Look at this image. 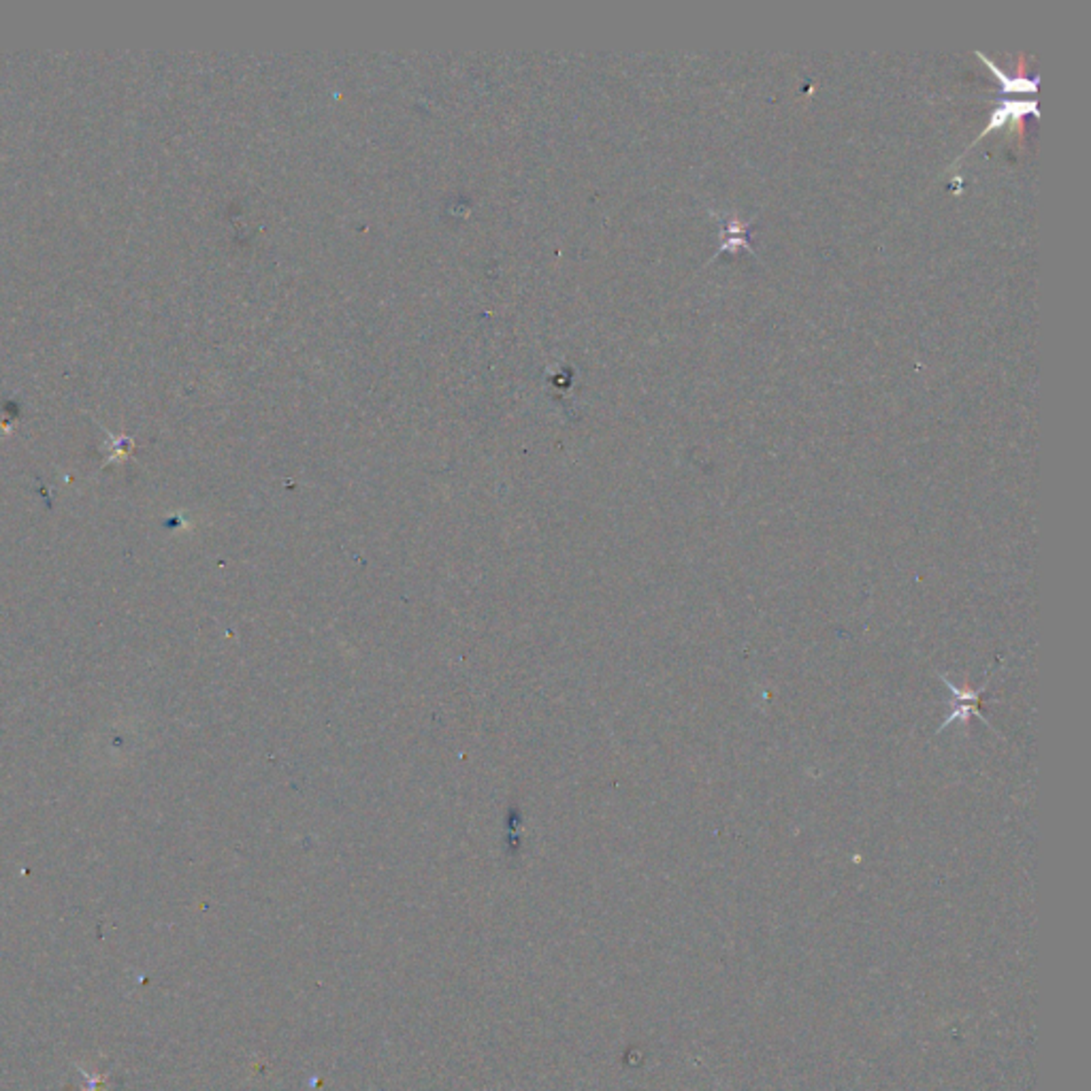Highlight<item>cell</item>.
Wrapping results in <instances>:
<instances>
[{
  "label": "cell",
  "mask_w": 1091,
  "mask_h": 1091,
  "mask_svg": "<svg viewBox=\"0 0 1091 1091\" xmlns=\"http://www.w3.org/2000/svg\"><path fill=\"white\" fill-rule=\"evenodd\" d=\"M938 676L943 678V681L946 682V687H949L951 695H953V713H951L949 719L944 721L943 729H944V727H949L951 723H953L955 719L968 721V716H972V714L981 716V719L985 721V723H987V719H985V716L981 714V695H983V691H985L987 682H985V687L981 689V691H966V693H964V691H961V689H957L955 684L951 682L949 678L944 676V673H938Z\"/></svg>",
  "instance_id": "6da1fadb"
},
{
  "label": "cell",
  "mask_w": 1091,
  "mask_h": 1091,
  "mask_svg": "<svg viewBox=\"0 0 1091 1091\" xmlns=\"http://www.w3.org/2000/svg\"><path fill=\"white\" fill-rule=\"evenodd\" d=\"M1028 114H1039V105H1036V100H1031V99L1030 100H1004V103L999 105L996 111H993L991 120H989V124L983 128V132L976 137V141L985 137L989 131H996V128L1008 124V122H1017Z\"/></svg>",
  "instance_id": "7a4b0ae2"
},
{
  "label": "cell",
  "mask_w": 1091,
  "mask_h": 1091,
  "mask_svg": "<svg viewBox=\"0 0 1091 1091\" xmlns=\"http://www.w3.org/2000/svg\"><path fill=\"white\" fill-rule=\"evenodd\" d=\"M975 53H976L978 58H981L983 62L987 64L989 71H991L999 79V84H1002V92H1030V94H1034L1036 90H1039V84H1040L1039 77L1028 79V77H1023V75H1019V77H1010V75L1004 73L996 62L989 60L985 53H983V52H975Z\"/></svg>",
  "instance_id": "3957f363"
}]
</instances>
